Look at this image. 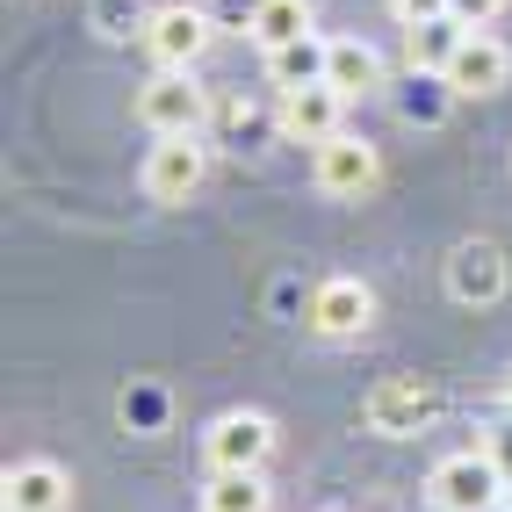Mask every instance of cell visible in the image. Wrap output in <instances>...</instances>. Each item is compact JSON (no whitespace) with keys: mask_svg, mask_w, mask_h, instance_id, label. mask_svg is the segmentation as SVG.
Instances as JSON below:
<instances>
[{"mask_svg":"<svg viewBox=\"0 0 512 512\" xmlns=\"http://www.w3.org/2000/svg\"><path fill=\"white\" fill-rule=\"evenodd\" d=\"M145 51L159 65H174V73H188V65L210 51V15L188 8V0H166V8L145 15Z\"/></svg>","mask_w":512,"mask_h":512,"instance_id":"obj_5","label":"cell"},{"mask_svg":"<svg viewBox=\"0 0 512 512\" xmlns=\"http://www.w3.org/2000/svg\"><path fill=\"white\" fill-rule=\"evenodd\" d=\"M469 29L455 15H433V22H412V37H404V51H412V73H448V58L462 51Z\"/></svg>","mask_w":512,"mask_h":512,"instance_id":"obj_16","label":"cell"},{"mask_svg":"<svg viewBox=\"0 0 512 512\" xmlns=\"http://www.w3.org/2000/svg\"><path fill=\"white\" fill-rule=\"evenodd\" d=\"M448 296H455V303H498V296H505V253L491 246V238L455 246V260H448Z\"/></svg>","mask_w":512,"mask_h":512,"instance_id":"obj_12","label":"cell"},{"mask_svg":"<svg viewBox=\"0 0 512 512\" xmlns=\"http://www.w3.org/2000/svg\"><path fill=\"white\" fill-rule=\"evenodd\" d=\"M375 145H361V138H325L318 152H311V181H318V195H339V202H361L368 188H375Z\"/></svg>","mask_w":512,"mask_h":512,"instance_id":"obj_6","label":"cell"},{"mask_svg":"<svg viewBox=\"0 0 512 512\" xmlns=\"http://www.w3.org/2000/svg\"><path fill=\"white\" fill-rule=\"evenodd\" d=\"M498 8H505V0H448V15H455L462 29H491Z\"/></svg>","mask_w":512,"mask_h":512,"instance_id":"obj_18","label":"cell"},{"mask_svg":"<svg viewBox=\"0 0 512 512\" xmlns=\"http://www.w3.org/2000/svg\"><path fill=\"white\" fill-rule=\"evenodd\" d=\"M138 116L152 138H195L202 116H210V94H202L188 73H174V65H159V73L138 87Z\"/></svg>","mask_w":512,"mask_h":512,"instance_id":"obj_3","label":"cell"},{"mask_svg":"<svg viewBox=\"0 0 512 512\" xmlns=\"http://www.w3.org/2000/svg\"><path fill=\"white\" fill-rule=\"evenodd\" d=\"M440 80H448V94H498V87L512 80V51L491 37V29H469Z\"/></svg>","mask_w":512,"mask_h":512,"instance_id":"obj_10","label":"cell"},{"mask_svg":"<svg viewBox=\"0 0 512 512\" xmlns=\"http://www.w3.org/2000/svg\"><path fill=\"white\" fill-rule=\"evenodd\" d=\"M491 462L505 469V484H512V426H498V433H491Z\"/></svg>","mask_w":512,"mask_h":512,"instance_id":"obj_20","label":"cell"},{"mask_svg":"<svg viewBox=\"0 0 512 512\" xmlns=\"http://www.w3.org/2000/svg\"><path fill=\"white\" fill-rule=\"evenodd\" d=\"M325 58H332V37H296V44H282V51H267V80H275L282 94L289 87H318L325 80Z\"/></svg>","mask_w":512,"mask_h":512,"instance_id":"obj_14","label":"cell"},{"mask_svg":"<svg viewBox=\"0 0 512 512\" xmlns=\"http://www.w3.org/2000/svg\"><path fill=\"white\" fill-rule=\"evenodd\" d=\"M202 512H267V476L260 469H217L210 491H202Z\"/></svg>","mask_w":512,"mask_h":512,"instance_id":"obj_17","label":"cell"},{"mask_svg":"<svg viewBox=\"0 0 512 512\" xmlns=\"http://www.w3.org/2000/svg\"><path fill=\"white\" fill-rule=\"evenodd\" d=\"M325 80L339 87V94H375V87H390V73H383V51H375L368 37H332V58H325Z\"/></svg>","mask_w":512,"mask_h":512,"instance_id":"obj_13","label":"cell"},{"mask_svg":"<svg viewBox=\"0 0 512 512\" xmlns=\"http://www.w3.org/2000/svg\"><path fill=\"white\" fill-rule=\"evenodd\" d=\"M202 455H210V469H260L275 455V419L267 412H224L202 433Z\"/></svg>","mask_w":512,"mask_h":512,"instance_id":"obj_7","label":"cell"},{"mask_svg":"<svg viewBox=\"0 0 512 512\" xmlns=\"http://www.w3.org/2000/svg\"><path fill=\"white\" fill-rule=\"evenodd\" d=\"M491 512H512V505H491Z\"/></svg>","mask_w":512,"mask_h":512,"instance_id":"obj_21","label":"cell"},{"mask_svg":"<svg viewBox=\"0 0 512 512\" xmlns=\"http://www.w3.org/2000/svg\"><path fill=\"white\" fill-rule=\"evenodd\" d=\"M440 419V390L426 383V375H383L368 397H361V426L383 433V440H404Z\"/></svg>","mask_w":512,"mask_h":512,"instance_id":"obj_2","label":"cell"},{"mask_svg":"<svg viewBox=\"0 0 512 512\" xmlns=\"http://www.w3.org/2000/svg\"><path fill=\"white\" fill-rule=\"evenodd\" d=\"M73 498V476L58 462H15L0 476V512H65Z\"/></svg>","mask_w":512,"mask_h":512,"instance_id":"obj_11","label":"cell"},{"mask_svg":"<svg viewBox=\"0 0 512 512\" xmlns=\"http://www.w3.org/2000/svg\"><path fill=\"white\" fill-rule=\"evenodd\" d=\"M426 498H433V512H491V505H505V469L491 462V448L484 455L462 448L448 462H433Z\"/></svg>","mask_w":512,"mask_h":512,"instance_id":"obj_1","label":"cell"},{"mask_svg":"<svg viewBox=\"0 0 512 512\" xmlns=\"http://www.w3.org/2000/svg\"><path fill=\"white\" fill-rule=\"evenodd\" d=\"M390 8H397L404 22H433V15H448V0H390Z\"/></svg>","mask_w":512,"mask_h":512,"instance_id":"obj_19","label":"cell"},{"mask_svg":"<svg viewBox=\"0 0 512 512\" xmlns=\"http://www.w3.org/2000/svg\"><path fill=\"white\" fill-rule=\"evenodd\" d=\"M303 325H311L318 339H361L375 325V289L354 282V275H332L311 289V311H303Z\"/></svg>","mask_w":512,"mask_h":512,"instance_id":"obj_4","label":"cell"},{"mask_svg":"<svg viewBox=\"0 0 512 512\" xmlns=\"http://www.w3.org/2000/svg\"><path fill=\"white\" fill-rule=\"evenodd\" d=\"M339 109H347V94H339L332 80H318V87H289L282 94V109H275V123H282V138L289 145H325V138H339Z\"/></svg>","mask_w":512,"mask_h":512,"instance_id":"obj_8","label":"cell"},{"mask_svg":"<svg viewBox=\"0 0 512 512\" xmlns=\"http://www.w3.org/2000/svg\"><path fill=\"white\" fill-rule=\"evenodd\" d=\"M246 37H253L260 51H282V44H296V37H311V0H260L253 22H246Z\"/></svg>","mask_w":512,"mask_h":512,"instance_id":"obj_15","label":"cell"},{"mask_svg":"<svg viewBox=\"0 0 512 512\" xmlns=\"http://www.w3.org/2000/svg\"><path fill=\"white\" fill-rule=\"evenodd\" d=\"M202 174H210V152L195 138H159L152 159H145V195L152 202H188L202 188Z\"/></svg>","mask_w":512,"mask_h":512,"instance_id":"obj_9","label":"cell"}]
</instances>
